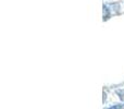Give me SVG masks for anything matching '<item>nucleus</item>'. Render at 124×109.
<instances>
[{"instance_id": "f03ea898", "label": "nucleus", "mask_w": 124, "mask_h": 109, "mask_svg": "<svg viewBox=\"0 0 124 109\" xmlns=\"http://www.w3.org/2000/svg\"><path fill=\"white\" fill-rule=\"evenodd\" d=\"M107 109H124V104H122V105H114V106H112V107H109Z\"/></svg>"}, {"instance_id": "f257e3e1", "label": "nucleus", "mask_w": 124, "mask_h": 109, "mask_svg": "<svg viewBox=\"0 0 124 109\" xmlns=\"http://www.w3.org/2000/svg\"><path fill=\"white\" fill-rule=\"evenodd\" d=\"M116 93L118 94L119 98H120L121 101H124V90H118Z\"/></svg>"}]
</instances>
